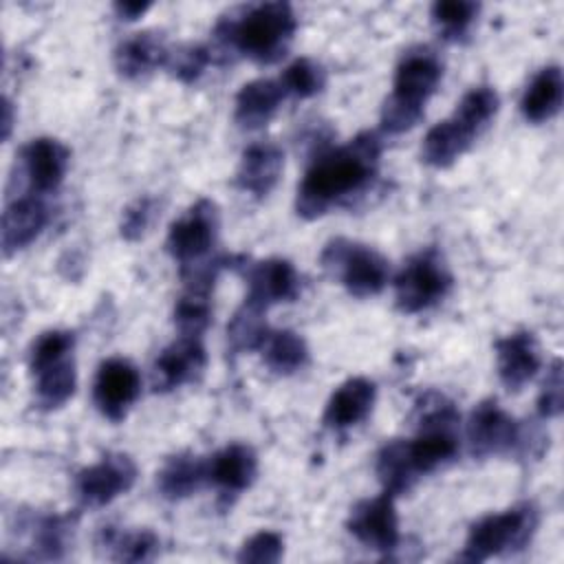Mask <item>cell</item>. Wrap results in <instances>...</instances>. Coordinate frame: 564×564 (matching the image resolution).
<instances>
[{
  "mask_svg": "<svg viewBox=\"0 0 564 564\" xmlns=\"http://www.w3.org/2000/svg\"><path fill=\"white\" fill-rule=\"evenodd\" d=\"M379 156L381 139L377 132H361L346 145L319 154L297 187V214L317 218L333 203L364 189L377 174Z\"/></svg>",
  "mask_w": 564,
  "mask_h": 564,
  "instance_id": "obj_1",
  "label": "cell"
},
{
  "mask_svg": "<svg viewBox=\"0 0 564 564\" xmlns=\"http://www.w3.org/2000/svg\"><path fill=\"white\" fill-rule=\"evenodd\" d=\"M295 29L297 20L289 2H262L225 18L216 26V40L225 51H238L260 64H273L284 55Z\"/></svg>",
  "mask_w": 564,
  "mask_h": 564,
  "instance_id": "obj_2",
  "label": "cell"
},
{
  "mask_svg": "<svg viewBox=\"0 0 564 564\" xmlns=\"http://www.w3.org/2000/svg\"><path fill=\"white\" fill-rule=\"evenodd\" d=\"M443 75L438 55L427 46L403 53L394 70V86L381 108V128L390 134L410 130L425 110V101L436 90Z\"/></svg>",
  "mask_w": 564,
  "mask_h": 564,
  "instance_id": "obj_3",
  "label": "cell"
},
{
  "mask_svg": "<svg viewBox=\"0 0 564 564\" xmlns=\"http://www.w3.org/2000/svg\"><path fill=\"white\" fill-rule=\"evenodd\" d=\"M73 348L75 335L70 330H46L33 341L29 366L35 377V399L40 408L55 410L73 397L77 386Z\"/></svg>",
  "mask_w": 564,
  "mask_h": 564,
  "instance_id": "obj_4",
  "label": "cell"
},
{
  "mask_svg": "<svg viewBox=\"0 0 564 564\" xmlns=\"http://www.w3.org/2000/svg\"><path fill=\"white\" fill-rule=\"evenodd\" d=\"M538 527V511L531 502H520L502 513H491L471 524L460 562H485L500 553L522 549Z\"/></svg>",
  "mask_w": 564,
  "mask_h": 564,
  "instance_id": "obj_5",
  "label": "cell"
},
{
  "mask_svg": "<svg viewBox=\"0 0 564 564\" xmlns=\"http://www.w3.org/2000/svg\"><path fill=\"white\" fill-rule=\"evenodd\" d=\"M324 269L337 278L355 297H370L383 291L390 269L386 258L359 242L330 240L322 251Z\"/></svg>",
  "mask_w": 564,
  "mask_h": 564,
  "instance_id": "obj_6",
  "label": "cell"
},
{
  "mask_svg": "<svg viewBox=\"0 0 564 564\" xmlns=\"http://www.w3.org/2000/svg\"><path fill=\"white\" fill-rule=\"evenodd\" d=\"M452 286V275L434 249L412 256L394 280L397 306L403 313H421L441 302Z\"/></svg>",
  "mask_w": 564,
  "mask_h": 564,
  "instance_id": "obj_7",
  "label": "cell"
},
{
  "mask_svg": "<svg viewBox=\"0 0 564 564\" xmlns=\"http://www.w3.org/2000/svg\"><path fill=\"white\" fill-rule=\"evenodd\" d=\"M218 236V207L200 198L183 216H178L167 231V251L181 264L189 267L203 262Z\"/></svg>",
  "mask_w": 564,
  "mask_h": 564,
  "instance_id": "obj_8",
  "label": "cell"
},
{
  "mask_svg": "<svg viewBox=\"0 0 564 564\" xmlns=\"http://www.w3.org/2000/svg\"><path fill=\"white\" fill-rule=\"evenodd\" d=\"M524 438L527 436L520 423L509 416L494 399L480 401L469 414L467 441L471 454L478 458L524 447Z\"/></svg>",
  "mask_w": 564,
  "mask_h": 564,
  "instance_id": "obj_9",
  "label": "cell"
},
{
  "mask_svg": "<svg viewBox=\"0 0 564 564\" xmlns=\"http://www.w3.org/2000/svg\"><path fill=\"white\" fill-rule=\"evenodd\" d=\"M137 480V465L128 454H106L75 476V494L86 507H104L126 494Z\"/></svg>",
  "mask_w": 564,
  "mask_h": 564,
  "instance_id": "obj_10",
  "label": "cell"
},
{
  "mask_svg": "<svg viewBox=\"0 0 564 564\" xmlns=\"http://www.w3.org/2000/svg\"><path fill=\"white\" fill-rule=\"evenodd\" d=\"M139 392L141 377L128 359L110 357L99 364L93 381V401L106 419L121 421L139 399Z\"/></svg>",
  "mask_w": 564,
  "mask_h": 564,
  "instance_id": "obj_11",
  "label": "cell"
},
{
  "mask_svg": "<svg viewBox=\"0 0 564 564\" xmlns=\"http://www.w3.org/2000/svg\"><path fill=\"white\" fill-rule=\"evenodd\" d=\"M348 531L368 549L390 553L399 544V518L394 509V496L383 491L377 498L357 502L350 509Z\"/></svg>",
  "mask_w": 564,
  "mask_h": 564,
  "instance_id": "obj_12",
  "label": "cell"
},
{
  "mask_svg": "<svg viewBox=\"0 0 564 564\" xmlns=\"http://www.w3.org/2000/svg\"><path fill=\"white\" fill-rule=\"evenodd\" d=\"M207 364L205 346L200 337L181 335L174 344L161 350L152 366V388L156 392H170L194 381Z\"/></svg>",
  "mask_w": 564,
  "mask_h": 564,
  "instance_id": "obj_13",
  "label": "cell"
},
{
  "mask_svg": "<svg viewBox=\"0 0 564 564\" xmlns=\"http://www.w3.org/2000/svg\"><path fill=\"white\" fill-rule=\"evenodd\" d=\"M245 302L267 311L273 304L291 302L300 295V275L289 260L269 258L247 271Z\"/></svg>",
  "mask_w": 564,
  "mask_h": 564,
  "instance_id": "obj_14",
  "label": "cell"
},
{
  "mask_svg": "<svg viewBox=\"0 0 564 564\" xmlns=\"http://www.w3.org/2000/svg\"><path fill=\"white\" fill-rule=\"evenodd\" d=\"M68 148L57 139L40 137L26 143L22 150V172L29 189L37 196L57 189L68 170Z\"/></svg>",
  "mask_w": 564,
  "mask_h": 564,
  "instance_id": "obj_15",
  "label": "cell"
},
{
  "mask_svg": "<svg viewBox=\"0 0 564 564\" xmlns=\"http://www.w3.org/2000/svg\"><path fill=\"white\" fill-rule=\"evenodd\" d=\"M498 377L507 390L524 388L540 370L542 355L533 333L518 330L496 341Z\"/></svg>",
  "mask_w": 564,
  "mask_h": 564,
  "instance_id": "obj_16",
  "label": "cell"
},
{
  "mask_svg": "<svg viewBox=\"0 0 564 564\" xmlns=\"http://www.w3.org/2000/svg\"><path fill=\"white\" fill-rule=\"evenodd\" d=\"M48 220V207L42 196H15L2 212V251L11 256L31 245Z\"/></svg>",
  "mask_w": 564,
  "mask_h": 564,
  "instance_id": "obj_17",
  "label": "cell"
},
{
  "mask_svg": "<svg viewBox=\"0 0 564 564\" xmlns=\"http://www.w3.org/2000/svg\"><path fill=\"white\" fill-rule=\"evenodd\" d=\"M282 165L284 154L273 141H256L242 152L236 183L253 196H267L275 187Z\"/></svg>",
  "mask_w": 564,
  "mask_h": 564,
  "instance_id": "obj_18",
  "label": "cell"
},
{
  "mask_svg": "<svg viewBox=\"0 0 564 564\" xmlns=\"http://www.w3.org/2000/svg\"><path fill=\"white\" fill-rule=\"evenodd\" d=\"M377 388L370 379L352 377L344 381L328 399L324 410V423L335 430H346L361 423L375 405Z\"/></svg>",
  "mask_w": 564,
  "mask_h": 564,
  "instance_id": "obj_19",
  "label": "cell"
},
{
  "mask_svg": "<svg viewBox=\"0 0 564 564\" xmlns=\"http://www.w3.org/2000/svg\"><path fill=\"white\" fill-rule=\"evenodd\" d=\"M258 474V458L249 445L231 443L207 460V480L225 494L245 491Z\"/></svg>",
  "mask_w": 564,
  "mask_h": 564,
  "instance_id": "obj_20",
  "label": "cell"
},
{
  "mask_svg": "<svg viewBox=\"0 0 564 564\" xmlns=\"http://www.w3.org/2000/svg\"><path fill=\"white\" fill-rule=\"evenodd\" d=\"M170 48L165 46L161 33L141 31L123 40L115 51V66L123 77H143L159 66L167 64Z\"/></svg>",
  "mask_w": 564,
  "mask_h": 564,
  "instance_id": "obj_21",
  "label": "cell"
},
{
  "mask_svg": "<svg viewBox=\"0 0 564 564\" xmlns=\"http://www.w3.org/2000/svg\"><path fill=\"white\" fill-rule=\"evenodd\" d=\"M476 137V132H471L452 115L449 119L438 121L427 130L421 145V156L427 165L447 167L469 150Z\"/></svg>",
  "mask_w": 564,
  "mask_h": 564,
  "instance_id": "obj_22",
  "label": "cell"
},
{
  "mask_svg": "<svg viewBox=\"0 0 564 564\" xmlns=\"http://www.w3.org/2000/svg\"><path fill=\"white\" fill-rule=\"evenodd\" d=\"M284 88L275 79H253L245 84L236 95V121L247 128L264 126L284 99Z\"/></svg>",
  "mask_w": 564,
  "mask_h": 564,
  "instance_id": "obj_23",
  "label": "cell"
},
{
  "mask_svg": "<svg viewBox=\"0 0 564 564\" xmlns=\"http://www.w3.org/2000/svg\"><path fill=\"white\" fill-rule=\"evenodd\" d=\"M564 97V79L560 66H544L527 86L520 110L527 121L542 123L553 119L562 108Z\"/></svg>",
  "mask_w": 564,
  "mask_h": 564,
  "instance_id": "obj_24",
  "label": "cell"
},
{
  "mask_svg": "<svg viewBox=\"0 0 564 564\" xmlns=\"http://www.w3.org/2000/svg\"><path fill=\"white\" fill-rule=\"evenodd\" d=\"M205 480H207V460L194 454H176L159 471L156 487L163 498L181 500L192 496Z\"/></svg>",
  "mask_w": 564,
  "mask_h": 564,
  "instance_id": "obj_25",
  "label": "cell"
},
{
  "mask_svg": "<svg viewBox=\"0 0 564 564\" xmlns=\"http://www.w3.org/2000/svg\"><path fill=\"white\" fill-rule=\"evenodd\" d=\"M260 350L267 368L278 375H293L308 361V346L293 330H269Z\"/></svg>",
  "mask_w": 564,
  "mask_h": 564,
  "instance_id": "obj_26",
  "label": "cell"
},
{
  "mask_svg": "<svg viewBox=\"0 0 564 564\" xmlns=\"http://www.w3.org/2000/svg\"><path fill=\"white\" fill-rule=\"evenodd\" d=\"M377 476L383 485V491L392 494L394 498L399 494H405L414 480L419 478L410 458H408V449H405V441L394 438L388 441L379 454H377Z\"/></svg>",
  "mask_w": 564,
  "mask_h": 564,
  "instance_id": "obj_27",
  "label": "cell"
},
{
  "mask_svg": "<svg viewBox=\"0 0 564 564\" xmlns=\"http://www.w3.org/2000/svg\"><path fill=\"white\" fill-rule=\"evenodd\" d=\"M262 313H264L262 308H256L247 302L234 313V317L227 324V339L234 352L260 350V346L269 335V326Z\"/></svg>",
  "mask_w": 564,
  "mask_h": 564,
  "instance_id": "obj_28",
  "label": "cell"
},
{
  "mask_svg": "<svg viewBox=\"0 0 564 564\" xmlns=\"http://www.w3.org/2000/svg\"><path fill=\"white\" fill-rule=\"evenodd\" d=\"M209 293V289L185 286V293L176 300L174 306V324L181 330V335L200 337V333L207 328L212 319Z\"/></svg>",
  "mask_w": 564,
  "mask_h": 564,
  "instance_id": "obj_29",
  "label": "cell"
},
{
  "mask_svg": "<svg viewBox=\"0 0 564 564\" xmlns=\"http://www.w3.org/2000/svg\"><path fill=\"white\" fill-rule=\"evenodd\" d=\"M498 110V93L491 86H476L463 95L456 110L452 112L463 126L480 134Z\"/></svg>",
  "mask_w": 564,
  "mask_h": 564,
  "instance_id": "obj_30",
  "label": "cell"
},
{
  "mask_svg": "<svg viewBox=\"0 0 564 564\" xmlns=\"http://www.w3.org/2000/svg\"><path fill=\"white\" fill-rule=\"evenodd\" d=\"M104 544L112 551V557L119 562H148L159 551V538L148 529L130 533L106 531Z\"/></svg>",
  "mask_w": 564,
  "mask_h": 564,
  "instance_id": "obj_31",
  "label": "cell"
},
{
  "mask_svg": "<svg viewBox=\"0 0 564 564\" xmlns=\"http://www.w3.org/2000/svg\"><path fill=\"white\" fill-rule=\"evenodd\" d=\"M70 520L66 516H44L33 527V557L57 560L64 555L70 535Z\"/></svg>",
  "mask_w": 564,
  "mask_h": 564,
  "instance_id": "obj_32",
  "label": "cell"
},
{
  "mask_svg": "<svg viewBox=\"0 0 564 564\" xmlns=\"http://www.w3.org/2000/svg\"><path fill=\"white\" fill-rule=\"evenodd\" d=\"M478 9L480 7L469 0H441L432 4V20L445 37L458 40L469 31Z\"/></svg>",
  "mask_w": 564,
  "mask_h": 564,
  "instance_id": "obj_33",
  "label": "cell"
},
{
  "mask_svg": "<svg viewBox=\"0 0 564 564\" xmlns=\"http://www.w3.org/2000/svg\"><path fill=\"white\" fill-rule=\"evenodd\" d=\"M284 88V93L289 95H295L300 99H306V97H313L322 90L324 86V70L319 64H315L313 59L308 57H300L295 62H291L282 77L278 79Z\"/></svg>",
  "mask_w": 564,
  "mask_h": 564,
  "instance_id": "obj_34",
  "label": "cell"
},
{
  "mask_svg": "<svg viewBox=\"0 0 564 564\" xmlns=\"http://www.w3.org/2000/svg\"><path fill=\"white\" fill-rule=\"evenodd\" d=\"M209 59H212L209 48H205L200 44H187L176 51H170L165 66L172 70L174 77L189 84L200 77V73L209 64Z\"/></svg>",
  "mask_w": 564,
  "mask_h": 564,
  "instance_id": "obj_35",
  "label": "cell"
},
{
  "mask_svg": "<svg viewBox=\"0 0 564 564\" xmlns=\"http://www.w3.org/2000/svg\"><path fill=\"white\" fill-rule=\"evenodd\" d=\"M284 540L275 531H258L253 533L238 553V562H253V564H271L282 557Z\"/></svg>",
  "mask_w": 564,
  "mask_h": 564,
  "instance_id": "obj_36",
  "label": "cell"
},
{
  "mask_svg": "<svg viewBox=\"0 0 564 564\" xmlns=\"http://www.w3.org/2000/svg\"><path fill=\"white\" fill-rule=\"evenodd\" d=\"M562 361L553 359L551 368L546 370V379L542 383L540 397H538V412L544 419H553L562 412Z\"/></svg>",
  "mask_w": 564,
  "mask_h": 564,
  "instance_id": "obj_37",
  "label": "cell"
},
{
  "mask_svg": "<svg viewBox=\"0 0 564 564\" xmlns=\"http://www.w3.org/2000/svg\"><path fill=\"white\" fill-rule=\"evenodd\" d=\"M156 209V203L154 198H139L134 200L126 212H123V218H121V236L126 240H137L141 238L148 227L152 225V218H154V212Z\"/></svg>",
  "mask_w": 564,
  "mask_h": 564,
  "instance_id": "obj_38",
  "label": "cell"
},
{
  "mask_svg": "<svg viewBox=\"0 0 564 564\" xmlns=\"http://www.w3.org/2000/svg\"><path fill=\"white\" fill-rule=\"evenodd\" d=\"M150 9V2H117L115 11L121 20H137Z\"/></svg>",
  "mask_w": 564,
  "mask_h": 564,
  "instance_id": "obj_39",
  "label": "cell"
},
{
  "mask_svg": "<svg viewBox=\"0 0 564 564\" xmlns=\"http://www.w3.org/2000/svg\"><path fill=\"white\" fill-rule=\"evenodd\" d=\"M11 121H13V117H11V101L4 99V104H2V139L9 137Z\"/></svg>",
  "mask_w": 564,
  "mask_h": 564,
  "instance_id": "obj_40",
  "label": "cell"
}]
</instances>
